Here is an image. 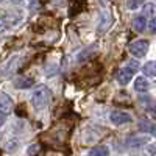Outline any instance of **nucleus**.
<instances>
[{
    "label": "nucleus",
    "mask_w": 156,
    "mask_h": 156,
    "mask_svg": "<svg viewBox=\"0 0 156 156\" xmlns=\"http://www.w3.org/2000/svg\"><path fill=\"white\" fill-rule=\"evenodd\" d=\"M50 89L47 86H39L33 90V95H31V103L36 111H42L44 108L48 106V101H50Z\"/></svg>",
    "instance_id": "f257e3e1"
},
{
    "label": "nucleus",
    "mask_w": 156,
    "mask_h": 156,
    "mask_svg": "<svg viewBox=\"0 0 156 156\" xmlns=\"http://www.w3.org/2000/svg\"><path fill=\"white\" fill-rule=\"evenodd\" d=\"M147 51H148V41H145V39L134 41V42H131V45H129V53L134 55L136 58L145 56Z\"/></svg>",
    "instance_id": "f03ea898"
},
{
    "label": "nucleus",
    "mask_w": 156,
    "mask_h": 156,
    "mask_svg": "<svg viewBox=\"0 0 156 156\" xmlns=\"http://www.w3.org/2000/svg\"><path fill=\"white\" fill-rule=\"evenodd\" d=\"M134 69H131V67H123V69H120L119 70V73H117V81H119V84H122V86H125V84H128L129 81H131V78H133V75H134Z\"/></svg>",
    "instance_id": "7ed1b4c3"
},
{
    "label": "nucleus",
    "mask_w": 156,
    "mask_h": 156,
    "mask_svg": "<svg viewBox=\"0 0 156 156\" xmlns=\"http://www.w3.org/2000/svg\"><path fill=\"white\" fill-rule=\"evenodd\" d=\"M14 108V103H12L11 97L5 92L0 94V114H9Z\"/></svg>",
    "instance_id": "20e7f679"
},
{
    "label": "nucleus",
    "mask_w": 156,
    "mask_h": 156,
    "mask_svg": "<svg viewBox=\"0 0 156 156\" xmlns=\"http://www.w3.org/2000/svg\"><path fill=\"white\" fill-rule=\"evenodd\" d=\"M131 120H133V117L123 111H114L111 114V122L115 125H125V123H129Z\"/></svg>",
    "instance_id": "39448f33"
},
{
    "label": "nucleus",
    "mask_w": 156,
    "mask_h": 156,
    "mask_svg": "<svg viewBox=\"0 0 156 156\" xmlns=\"http://www.w3.org/2000/svg\"><path fill=\"white\" fill-rule=\"evenodd\" d=\"M133 27H134V30L139 31V33L144 31V30L147 28V19H145V16H136V17L133 19Z\"/></svg>",
    "instance_id": "423d86ee"
},
{
    "label": "nucleus",
    "mask_w": 156,
    "mask_h": 156,
    "mask_svg": "<svg viewBox=\"0 0 156 156\" xmlns=\"http://www.w3.org/2000/svg\"><path fill=\"white\" fill-rule=\"evenodd\" d=\"M34 83L33 78H28V76H20L16 80V87L19 89H27V87H31Z\"/></svg>",
    "instance_id": "0eeeda50"
},
{
    "label": "nucleus",
    "mask_w": 156,
    "mask_h": 156,
    "mask_svg": "<svg viewBox=\"0 0 156 156\" xmlns=\"http://www.w3.org/2000/svg\"><path fill=\"white\" fill-rule=\"evenodd\" d=\"M134 89L137 90V92H145V90L148 89V81L144 76H137L134 80Z\"/></svg>",
    "instance_id": "6e6552de"
},
{
    "label": "nucleus",
    "mask_w": 156,
    "mask_h": 156,
    "mask_svg": "<svg viewBox=\"0 0 156 156\" xmlns=\"http://www.w3.org/2000/svg\"><path fill=\"white\" fill-rule=\"evenodd\" d=\"M139 128L142 129V131H147V133L156 136V123H150V122L144 120V122H140V123H139Z\"/></svg>",
    "instance_id": "1a4fd4ad"
},
{
    "label": "nucleus",
    "mask_w": 156,
    "mask_h": 156,
    "mask_svg": "<svg viewBox=\"0 0 156 156\" xmlns=\"http://www.w3.org/2000/svg\"><path fill=\"white\" fill-rule=\"evenodd\" d=\"M144 75L145 76H156V61H148L144 66Z\"/></svg>",
    "instance_id": "9d476101"
},
{
    "label": "nucleus",
    "mask_w": 156,
    "mask_h": 156,
    "mask_svg": "<svg viewBox=\"0 0 156 156\" xmlns=\"http://www.w3.org/2000/svg\"><path fill=\"white\" fill-rule=\"evenodd\" d=\"M90 156H108L109 154V148L105 147V145H98V147H94L89 153Z\"/></svg>",
    "instance_id": "9b49d317"
},
{
    "label": "nucleus",
    "mask_w": 156,
    "mask_h": 156,
    "mask_svg": "<svg viewBox=\"0 0 156 156\" xmlns=\"http://www.w3.org/2000/svg\"><path fill=\"white\" fill-rule=\"evenodd\" d=\"M142 3H144V0H128V8L129 9H137Z\"/></svg>",
    "instance_id": "f8f14e48"
},
{
    "label": "nucleus",
    "mask_w": 156,
    "mask_h": 156,
    "mask_svg": "<svg viewBox=\"0 0 156 156\" xmlns=\"http://www.w3.org/2000/svg\"><path fill=\"white\" fill-rule=\"evenodd\" d=\"M151 12H153V5L151 3H147L144 6V14H142V16H150Z\"/></svg>",
    "instance_id": "ddd939ff"
},
{
    "label": "nucleus",
    "mask_w": 156,
    "mask_h": 156,
    "mask_svg": "<svg viewBox=\"0 0 156 156\" xmlns=\"http://www.w3.org/2000/svg\"><path fill=\"white\" fill-rule=\"evenodd\" d=\"M148 30L151 33H156V17H153L150 22H148Z\"/></svg>",
    "instance_id": "4468645a"
},
{
    "label": "nucleus",
    "mask_w": 156,
    "mask_h": 156,
    "mask_svg": "<svg viewBox=\"0 0 156 156\" xmlns=\"http://www.w3.org/2000/svg\"><path fill=\"white\" fill-rule=\"evenodd\" d=\"M126 66H128V67H131V69H134V70H136V69L139 67V64H137V61H133V62H128V64H126Z\"/></svg>",
    "instance_id": "2eb2a0df"
},
{
    "label": "nucleus",
    "mask_w": 156,
    "mask_h": 156,
    "mask_svg": "<svg viewBox=\"0 0 156 156\" xmlns=\"http://www.w3.org/2000/svg\"><path fill=\"white\" fill-rule=\"evenodd\" d=\"M36 150H39V145H33V148L30 147V148H28V154H34Z\"/></svg>",
    "instance_id": "dca6fc26"
},
{
    "label": "nucleus",
    "mask_w": 156,
    "mask_h": 156,
    "mask_svg": "<svg viewBox=\"0 0 156 156\" xmlns=\"http://www.w3.org/2000/svg\"><path fill=\"white\" fill-rule=\"evenodd\" d=\"M150 114L153 115V119H156V105H153V106L150 108Z\"/></svg>",
    "instance_id": "f3484780"
},
{
    "label": "nucleus",
    "mask_w": 156,
    "mask_h": 156,
    "mask_svg": "<svg viewBox=\"0 0 156 156\" xmlns=\"http://www.w3.org/2000/svg\"><path fill=\"white\" fill-rule=\"evenodd\" d=\"M0 2H5V0H0ZM6 2H12V3H17V2H20V0H6Z\"/></svg>",
    "instance_id": "a211bd4d"
}]
</instances>
